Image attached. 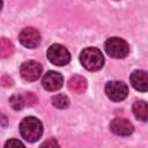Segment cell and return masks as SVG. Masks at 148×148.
Listing matches in <instances>:
<instances>
[{
  "label": "cell",
  "instance_id": "obj_20",
  "mask_svg": "<svg viewBox=\"0 0 148 148\" xmlns=\"http://www.w3.org/2000/svg\"><path fill=\"white\" fill-rule=\"evenodd\" d=\"M1 7H2V2L0 1V9H1Z\"/></svg>",
  "mask_w": 148,
  "mask_h": 148
},
{
  "label": "cell",
  "instance_id": "obj_9",
  "mask_svg": "<svg viewBox=\"0 0 148 148\" xmlns=\"http://www.w3.org/2000/svg\"><path fill=\"white\" fill-rule=\"evenodd\" d=\"M110 130H111L114 134H117V135L127 136V135H130V134L133 133L134 127H133V124H132L128 119L118 117V118H114V119L111 121V124H110Z\"/></svg>",
  "mask_w": 148,
  "mask_h": 148
},
{
  "label": "cell",
  "instance_id": "obj_14",
  "mask_svg": "<svg viewBox=\"0 0 148 148\" xmlns=\"http://www.w3.org/2000/svg\"><path fill=\"white\" fill-rule=\"evenodd\" d=\"M52 104L58 109H66L69 105V99L64 94H58L52 97Z\"/></svg>",
  "mask_w": 148,
  "mask_h": 148
},
{
  "label": "cell",
  "instance_id": "obj_4",
  "mask_svg": "<svg viewBox=\"0 0 148 148\" xmlns=\"http://www.w3.org/2000/svg\"><path fill=\"white\" fill-rule=\"evenodd\" d=\"M47 59L57 66H65L71 60L68 50L61 44H53L47 50Z\"/></svg>",
  "mask_w": 148,
  "mask_h": 148
},
{
  "label": "cell",
  "instance_id": "obj_6",
  "mask_svg": "<svg viewBox=\"0 0 148 148\" xmlns=\"http://www.w3.org/2000/svg\"><path fill=\"white\" fill-rule=\"evenodd\" d=\"M18 40L23 46L28 49H35L40 43V34L37 29L28 27V28H24L20 32Z\"/></svg>",
  "mask_w": 148,
  "mask_h": 148
},
{
  "label": "cell",
  "instance_id": "obj_18",
  "mask_svg": "<svg viewBox=\"0 0 148 148\" xmlns=\"http://www.w3.org/2000/svg\"><path fill=\"white\" fill-rule=\"evenodd\" d=\"M23 97H24L25 104H28V105H34V104L37 103V97H36L32 92H27Z\"/></svg>",
  "mask_w": 148,
  "mask_h": 148
},
{
  "label": "cell",
  "instance_id": "obj_10",
  "mask_svg": "<svg viewBox=\"0 0 148 148\" xmlns=\"http://www.w3.org/2000/svg\"><path fill=\"white\" fill-rule=\"evenodd\" d=\"M130 81L132 83V86L139 90V91H147L148 88V77H147V73L145 71H134L131 76H130Z\"/></svg>",
  "mask_w": 148,
  "mask_h": 148
},
{
  "label": "cell",
  "instance_id": "obj_3",
  "mask_svg": "<svg viewBox=\"0 0 148 148\" xmlns=\"http://www.w3.org/2000/svg\"><path fill=\"white\" fill-rule=\"evenodd\" d=\"M105 51L109 56L116 59L125 58L130 52V46L126 40L119 37H111L105 42Z\"/></svg>",
  "mask_w": 148,
  "mask_h": 148
},
{
  "label": "cell",
  "instance_id": "obj_12",
  "mask_svg": "<svg viewBox=\"0 0 148 148\" xmlns=\"http://www.w3.org/2000/svg\"><path fill=\"white\" fill-rule=\"evenodd\" d=\"M133 113L135 118H138L141 121H146L148 118V106L145 101H136L133 104Z\"/></svg>",
  "mask_w": 148,
  "mask_h": 148
},
{
  "label": "cell",
  "instance_id": "obj_5",
  "mask_svg": "<svg viewBox=\"0 0 148 148\" xmlns=\"http://www.w3.org/2000/svg\"><path fill=\"white\" fill-rule=\"evenodd\" d=\"M106 96L113 102H120L127 97L128 88L123 81H109L105 86Z\"/></svg>",
  "mask_w": 148,
  "mask_h": 148
},
{
  "label": "cell",
  "instance_id": "obj_17",
  "mask_svg": "<svg viewBox=\"0 0 148 148\" xmlns=\"http://www.w3.org/2000/svg\"><path fill=\"white\" fill-rule=\"evenodd\" d=\"M39 148H60V146L56 139L51 138V139H47L46 141H44Z\"/></svg>",
  "mask_w": 148,
  "mask_h": 148
},
{
  "label": "cell",
  "instance_id": "obj_15",
  "mask_svg": "<svg viewBox=\"0 0 148 148\" xmlns=\"http://www.w3.org/2000/svg\"><path fill=\"white\" fill-rule=\"evenodd\" d=\"M9 104H10V106L15 110V111H18V110H21L24 105H25V102H24V97L22 96V95H13V96H10V98H9Z\"/></svg>",
  "mask_w": 148,
  "mask_h": 148
},
{
  "label": "cell",
  "instance_id": "obj_19",
  "mask_svg": "<svg viewBox=\"0 0 148 148\" xmlns=\"http://www.w3.org/2000/svg\"><path fill=\"white\" fill-rule=\"evenodd\" d=\"M0 82H1V84L5 86V87H12V86H13V80H12L8 75L2 76L1 80H0Z\"/></svg>",
  "mask_w": 148,
  "mask_h": 148
},
{
  "label": "cell",
  "instance_id": "obj_8",
  "mask_svg": "<svg viewBox=\"0 0 148 148\" xmlns=\"http://www.w3.org/2000/svg\"><path fill=\"white\" fill-rule=\"evenodd\" d=\"M62 83H64L62 75L54 71L46 72V74H44L43 80H42V84H43L44 89H46L49 91H56V90L60 89L62 87Z\"/></svg>",
  "mask_w": 148,
  "mask_h": 148
},
{
  "label": "cell",
  "instance_id": "obj_7",
  "mask_svg": "<svg viewBox=\"0 0 148 148\" xmlns=\"http://www.w3.org/2000/svg\"><path fill=\"white\" fill-rule=\"evenodd\" d=\"M42 65L35 60L25 61L21 65L20 73L25 81H36L42 74Z\"/></svg>",
  "mask_w": 148,
  "mask_h": 148
},
{
  "label": "cell",
  "instance_id": "obj_2",
  "mask_svg": "<svg viewBox=\"0 0 148 148\" xmlns=\"http://www.w3.org/2000/svg\"><path fill=\"white\" fill-rule=\"evenodd\" d=\"M80 61L82 66L91 72L98 71L104 65V57L102 52L96 47L84 49L80 54Z\"/></svg>",
  "mask_w": 148,
  "mask_h": 148
},
{
  "label": "cell",
  "instance_id": "obj_11",
  "mask_svg": "<svg viewBox=\"0 0 148 148\" xmlns=\"http://www.w3.org/2000/svg\"><path fill=\"white\" fill-rule=\"evenodd\" d=\"M68 89L76 94H82L87 89V81L81 75H74L68 80Z\"/></svg>",
  "mask_w": 148,
  "mask_h": 148
},
{
  "label": "cell",
  "instance_id": "obj_13",
  "mask_svg": "<svg viewBox=\"0 0 148 148\" xmlns=\"http://www.w3.org/2000/svg\"><path fill=\"white\" fill-rule=\"evenodd\" d=\"M13 52H14L13 43L7 38L1 37L0 38V59H6L10 57Z\"/></svg>",
  "mask_w": 148,
  "mask_h": 148
},
{
  "label": "cell",
  "instance_id": "obj_16",
  "mask_svg": "<svg viewBox=\"0 0 148 148\" xmlns=\"http://www.w3.org/2000/svg\"><path fill=\"white\" fill-rule=\"evenodd\" d=\"M5 148H25V147H24V145H23L20 140H17V139H9V140L6 142Z\"/></svg>",
  "mask_w": 148,
  "mask_h": 148
},
{
  "label": "cell",
  "instance_id": "obj_1",
  "mask_svg": "<svg viewBox=\"0 0 148 148\" xmlns=\"http://www.w3.org/2000/svg\"><path fill=\"white\" fill-rule=\"evenodd\" d=\"M20 133L28 142H35L43 134V125L39 119L35 117H27L20 124Z\"/></svg>",
  "mask_w": 148,
  "mask_h": 148
}]
</instances>
